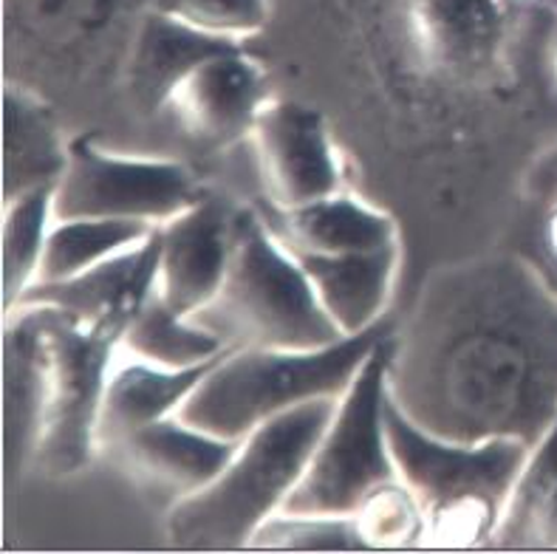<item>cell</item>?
<instances>
[{
  "mask_svg": "<svg viewBox=\"0 0 557 554\" xmlns=\"http://www.w3.org/2000/svg\"><path fill=\"white\" fill-rule=\"evenodd\" d=\"M153 0H3L9 79L83 83L116 60Z\"/></svg>",
  "mask_w": 557,
  "mask_h": 554,
  "instance_id": "8",
  "label": "cell"
},
{
  "mask_svg": "<svg viewBox=\"0 0 557 554\" xmlns=\"http://www.w3.org/2000/svg\"><path fill=\"white\" fill-rule=\"evenodd\" d=\"M388 399L445 442H541L557 419V288L537 260L498 249L433 269L391 334Z\"/></svg>",
  "mask_w": 557,
  "mask_h": 554,
  "instance_id": "1",
  "label": "cell"
},
{
  "mask_svg": "<svg viewBox=\"0 0 557 554\" xmlns=\"http://www.w3.org/2000/svg\"><path fill=\"white\" fill-rule=\"evenodd\" d=\"M385 428L399 478L424 509L428 532L422 546H493L530 444L521 439L445 442L417 428L391 399L385 402Z\"/></svg>",
  "mask_w": 557,
  "mask_h": 554,
  "instance_id": "4",
  "label": "cell"
},
{
  "mask_svg": "<svg viewBox=\"0 0 557 554\" xmlns=\"http://www.w3.org/2000/svg\"><path fill=\"white\" fill-rule=\"evenodd\" d=\"M224 354L193 368H162L145 359H131L108 373L97 421L99 450L113 447L145 424L176 416L184 399L219 366Z\"/></svg>",
  "mask_w": 557,
  "mask_h": 554,
  "instance_id": "19",
  "label": "cell"
},
{
  "mask_svg": "<svg viewBox=\"0 0 557 554\" xmlns=\"http://www.w3.org/2000/svg\"><path fill=\"white\" fill-rule=\"evenodd\" d=\"M495 549H557V419L532 444L527 464L504 506Z\"/></svg>",
  "mask_w": 557,
  "mask_h": 554,
  "instance_id": "21",
  "label": "cell"
},
{
  "mask_svg": "<svg viewBox=\"0 0 557 554\" xmlns=\"http://www.w3.org/2000/svg\"><path fill=\"white\" fill-rule=\"evenodd\" d=\"M131 317L83 323L57 306H14L3 320V464L9 484L28 472L71 478L99 453L108 368Z\"/></svg>",
  "mask_w": 557,
  "mask_h": 554,
  "instance_id": "2",
  "label": "cell"
},
{
  "mask_svg": "<svg viewBox=\"0 0 557 554\" xmlns=\"http://www.w3.org/2000/svg\"><path fill=\"white\" fill-rule=\"evenodd\" d=\"M205 196L193 170L173 159L113 156L91 136L69 139V164L57 182L54 221L120 218L162 226Z\"/></svg>",
  "mask_w": 557,
  "mask_h": 554,
  "instance_id": "9",
  "label": "cell"
},
{
  "mask_svg": "<svg viewBox=\"0 0 557 554\" xmlns=\"http://www.w3.org/2000/svg\"><path fill=\"white\" fill-rule=\"evenodd\" d=\"M54 187L28 189L3 201V311L14 309L40 272L46 235L54 224Z\"/></svg>",
  "mask_w": 557,
  "mask_h": 554,
  "instance_id": "24",
  "label": "cell"
},
{
  "mask_svg": "<svg viewBox=\"0 0 557 554\" xmlns=\"http://www.w3.org/2000/svg\"><path fill=\"white\" fill-rule=\"evenodd\" d=\"M159 258H162V235L156 226L150 238L74 274L69 281L32 283L17 300V306H37V303L57 306V309L79 317L83 323H97L108 315H122L134 320L156 292Z\"/></svg>",
  "mask_w": 557,
  "mask_h": 554,
  "instance_id": "16",
  "label": "cell"
},
{
  "mask_svg": "<svg viewBox=\"0 0 557 554\" xmlns=\"http://www.w3.org/2000/svg\"><path fill=\"white\" fill-rule=\"evenodd\" d=\"M69 164L51 106L35 88L9 79L3 91V201L28 189L57 187Z\"/></svg>",
  "mask_w": 557,
  "mask_h": 554,
  "instance_id": "20",
  "label": "cell"
},
{
  "mask_svg": "<svg viewBox=\"0 0 557 554\" xmlns=\"http://www.w3.org/2000/svg\"><path fill=\"white\" fill-rule=\"evenodd\" d=\"M541 258L557 260V201L544 207V230H541Z\"/></svg>",
  "mask_w": 557,
  "mask_h": 554,
  "instance_id": "29",
  "label": "cell"
},
{
  "mask_svg": "<svg viewBox=\"0 0 557 554\" xmlns=\"http://www.w3.org/2000/svg\"><path fill=\"white\" fill-rule=\"evenodd\" d=\"M267 226L292 255H354L376 253L399 244L396 221L388 212L374 210L351 193L320 198L295 210H277L258 204Z\"/></svg>",
  "mask_w": 557,
  "mask_h": 554,
  "instance_id": "17",
  "label": "cell"
},
{
  "mask_svg": "<svg viewBox=\"0 0 557 554\" xmlns=\"http://www.w3.org/2000/svg\"><path fill=\"white\" fill-rule=\"evenodd\" d=\"M516 3H527V7H541V3H549V0H516Z\"/></svg>",
  "mask_w": 557,
  "mask_h": 554,
  "instance_id": "32",
  "label": "cell"
},
{
  "mask_svg": "<svg viewBox=\"0 0 557 554\" xmlns=\"http://www.w3.org/2000/svg\"><path fill=\"white\" fill-rule=\"evenodd\" d=\"M190 320L230 348L314 352L343 340L304 267L272 235L258 207H238L224 286Z\"/></svg>",
  "mask_w": 557,
  "mask_h": 554,
  "instance_id": "6",
  "label": "cell"
},
{
  "mask_svg": "<svg viewBox=\"0 0 557 554\" xmlns=\"http://www.w3.org/2000/svg\"><path fill=\"white\" fill-rule=\"evenodd\" d=\"M523 196L537 204L541 210L557 201V141L544 153H537L535 162L523 173Z\"/></svg>",
  "mask_w": 557,
  "mask_h": 554,
  "instance_id": "28",
  "label": "cell"
},
{
  "mask_svg": "<svg viewBox=\"0 0 557 554\" xmlns=\"http://www.w3.org/2000/svg\"><path fill=\"white\" fill-rule=\"evenodd\" d=\"M235 40H221L184 26L168 14L148 9L127 46L120 69V85L141 120H153L196 65L221 51L235 49Z\"/></svg>",
  "mask_w": 557,
  "mask_h": 554,
  "instance_id": "15",
  "label": "cell"
},
{
  "mask_svg": "<svg viewBox=\"0 0 557 554\" xmlns=\"http://www.w3.org/2000/svg\"><path fill=\"white\" fill-rule=\"evenodd\" d=\"M337 399H314L286 410L240 439L221 476L168 509L164 538L184 552L249 549L255 529L289 498L314 447L332 424Z\"/></svg>",
  "mask_w": 557,
  "mask_h": 554,
  "instance_id": "3",
  "label": "cell"
},
{
  "mask_svg": "<svg viewBox=\"0 0 557 554\" xmlns=\"http://www.w3.org/2000/svg\"><path fill=\"white\" fill-rule=\"evenodd\" d=\"M269 102L267 74L258 60L235 46L196 65L176 88L170 108L193 141L221 150L249 139Z\"/></svg>",
  "mask_w": 557,
  "mask_h": 554,
  "instance_id": "12",
  "label": "cell"
},
{
  "mask_svg": "<svg viewBox=\"0 0 557 554\" xmlns=\"http://www.w3.org/2000/svg\"><path fill=\"white\" fill-rule=\"evenodd\" d=\"M156 224L120 218H71L54 221L46 235L37 281H69L113 255L150 238ZM35 281V283H37Z\"/></svg>",
  "mask_w": 557,
  "mask_h": 554,
  "instance_id": "22",
  "label": "cell"
},
{
  "mask_svg": "<svg viewBox=\"0 0 557 554\" xmlns=\"http://www.w3.org/2000/svg\"><path fill=\"white\" fill-rule=\"evenodd\" d=\"M235 216V204L205 193L193 207L159 226L162 258L156 292L176 315H198L219 297L233 260Z\"/></svg>",
  "mask_w": 557,
  "mask_h": 554,
  "instance_id": "11",
  "label": "cell"
},
{
  "mask_svg": "<svg viewBox=\"0 0 557 554\" xmlns=\"http://www.w3.org/2000/svg\"><path fill=\"white\" fill-rule=\"evenodd\" d=\"M388 320L314 352L230 348L178 407V419L205 433L240 442L269 419L314 399H339L382 340Z\"/></svg>",
  "mask_w": 557,
  "mask_h": 554,
  "instance_id": "5",
  "label": "cell"
},
{
  "mask_svg": "<svg viewBox=\"0 0 557 554\" xmlns=\"http://www.w3.org/2000/svg\"><path fill=\"white\" fill-rule=\"evenodd\" d=\"M238 447L240 442L219 439L184 424L178 416H168L125 435L122 442L108 447V453L116 456L141 490L164 498L170 509L212 484L233 461Z\"/></svg>",
  "mask_w": 557,
  "mask_h": 554,
  "instance_id": "13",
  "label": "cell"
},
{
  "mask_svg": "<svg viewBox=\"0 0 557 554\" xmlns=\"http://www.w3.org/2000/svg\"><path fill=\"white\" fill-rule=\"evenodd\" d=\"M512 0H410L419 49L453 79L479 83L502 69Z\"/></svg>",
  "mask_w": 557,
  "mask_h": 554,
  "instance_id": "14",
  "label": "cell"
},
{
  "mask_svg": "<svg viewBox=\"0 0 557 554\" xmlns=\"http://www.w3.org/2000/svg\"><path fill=\"white\" fill-rule=\"evenodd\" d=\"M546 69H549L552 91L557 94V12L552 14L549 28H546Z\"/></svg>",
  "mask_w": 557,
  "mask_h": 554,
  "instance_id": "30",
  "label": "cell"
},
{
  "mask_svg": "<svg viewBox=\"0 0 557 554\" xmlns=\"http://www.w3.org/2000/svg\"><path fill=\"white\" fill-rule=\"evenodd\" d=\"M249 141L267 204L277 210H295L346 189L325 116L304 102L272 99L255 122Z\"/></svg>",
  "mask_w": 557,
  "mask_h": 554,
  "instance_id": "10",
  "label": "cell"
},
{
  "mask_svg": "<svg viewBox=\"0 0 557 554\" xmlns=\"http://www.w3.org/2000/svg\"><path fill=\"white\" fill-rule=\"evenodd\" d=\"M150 9L196 32L235 42L258 35L272 12L269 0H153Z\"/></svg>",
  "mask_w": 557,
  "mask_h": 554,
  "instance_id": "27",
  "label": "cell"
},
{
  "mask_svg": "<svg viewBox=\"0 0 557 554\" xmlns=\"http://www.w3.org/2000/svg\"><path fill=\"white\" fill-rule=\"evenodd\" d=\"M388 357L391 334L376 345L337 399L332 424L325 428L289 498L283 501V515L354 518L376 487L399 478L385 428Z\"/></svg>",
  "mask_w": 557,
  "mask_h": 554,
  "instance_id": "7",
  "label": "cell"
},
{
  "mask_svg": "<svg viewBox=\"0 0 557 554\" xmlns=\"http://www.w3.org/2000/svg\"><path fill=\"white\" fill-rule=\"evenodd\" d=\"M120 348L134 359H145L153 366L193 368L215 359L230 345L219 334L193 323L190 317L176 315L162 300V295L153 292L127 325Z\"/></svg>",
  "mask_w": 557,
  "mask_h": 554,
  "instance_id": "23",
  "label": "cell"
},
{
  "mask_svg": "<svg viewBox=\"0 0 557 554\" xmlns=\"http://www.w3.org/2000/svg\"><path fill=\"white\" fill-rule=\"evenodd\" d=\"M368 549H413L424 543L428 520L419 498L403 478L376 487L354 513Z\"/></svg>",
  "mask_w": 557,
  "mask_h": 554,
  "instance_id": "25",
  "label": "cell"
},
{
  "mask_svg": "<svg viewBox=\"0 0 557 554\" xmlns=\"http://www.w3.org/2000/svg\"><path fill=\"white\" fill-rule=\"evenodd\" d=\"M295 260L343 337L362 334L385 320L399 269V244L376 253L295 255Z\"/></svg>",
  "mask_w": 557,
  "mask_h": 554,
  "instance_id": "18",
  "label": "cell"
},
{
  "mask_svg": "<svg viewBox=\"0 0 557 554\" xmlns=\"http://www.w3.org/2000/svg\"><path fill=\"white\" fill-rule=\"evenodd\" d=\"M537 267L544 269V274L546 278H549V283L552 286L557 288V260H549V258H541V255H537Z\"/></svg>",
  "mask_w": 557,
  "mask_h": 554,
  "instance_id": "31",
  "label": "cell"
},
{
  "mask_svg": "<svg viewBox=\"0 0 557 554\" xmlns=\"http://www.w3.org/2000/svg\"><path fill=\"white\" fill-rule=\"evenodd\" d=\"M249 549L281 552H366L354 518L332 515H283L275 513L255 529Z\"/></svg>",
  "mask_w": 557,
  "mask_h": 554,
  "instance_id": "26",
  "label": "cell"
}]
</instances>
